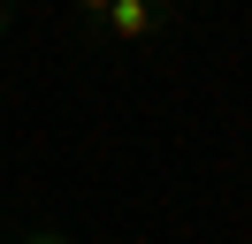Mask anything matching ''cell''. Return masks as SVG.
I'll return each instance as SVG.
<instances>
[{"label": "cell", "mask_w": 252, "mask_h": 244, "mask_svg": "<svg viewBox=\"0 0 252 244\" xmlns=\"http://www.w3.org/2000/svg\"><path fill=\"white\" fill-rule=\"evenodd\" d=\"M160 30H176V0H107V15H99V38H92V46L138 54V46H153Z\"/></svg>", "instance_id": "6da1fadb"}, {"label": "cell", "mask_w": 252, "mask_h": 244, "mask_svg": "<svg viewBox=\"0 0 252 244\" xmlns=\"http://www.w3.org/2000/svg\"><path fill=\"white\" fill-rule=\"evenodd\" d=\"M69 8H77V30H84V46L99 38V15H107V0H69Z\"/></svg>", "instance_id": "7a4b0ae2"}, {"label": "cell", "mask_w": 252, "mask_h": 244, "mask_svg": "<svg viewBox=\"0 0 252 244\" xmlns=\"http://www.w3.org/2000/svg\"><path fill=\"white\" fill-rule=\"evenodd\" d=\"M8 244H69L62 229H31V237H8Z\"/></svg>", "instance_id": "3957f363"}, {"label": "cell", "mask_w": 252, "mask_h": 244, "mask_svg": "<svg viewBox=\"0 0 252 244\" xmlns=\"http://www.w3.org/2000/svg\"><path fill=\"white\" fill-rule=\"evenodd\" d=\"M8 23H16V0H0V38H8Z\"/></svg>", "instance_id": "277c9868"}, {"label": "cell", "mask_w": 252, "mask_h": 244, "mask_svg": "<svg viewBox=\"0 0 252 244\" xmlns=\"http://www.w3.org/2000/svg\"><path fill=\"white\" fill-rule=\"evenodd\" d=\"M0 244H8V237H0Z\"/></svg>", "instance_id": "5b68a950"}]
</instances>
